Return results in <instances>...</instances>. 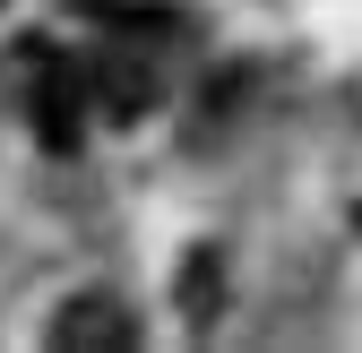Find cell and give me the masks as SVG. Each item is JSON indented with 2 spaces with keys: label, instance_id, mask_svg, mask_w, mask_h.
Instances as JSON below:
<instances>
[{
  "label": "cell",
  "instance_id": "6da1fadb",
  "mask_svg": "<svg viewBox=\"0 0 362 353\" xmlns=\"http://www.w3.org/2000/svg\"><path fill=\"white\" fill-rule=\"evenodd\" d=\"M35 95H26V112H35V138L52 147V155H69L78 138H86V69H69L52 43H35Z\"/></svg>",
  "mask_w": 362,
  "mask_h": 353
},
{
  "label": "cell",
  "instance_id": "7a4b0ae2",
  "mask_svg": "<svg viewBox=\"0 0 362 353\" xmlns=\"http://www.w3.org/2000/svg\"><path fill=\"white\" fill-rule=\"evenodd\" d=\"M52 345L61 353H129V345H139V319H129L121 301H104V293H78L69 311L52 319Z\"/></svg>",
  "mask_w": 362,
  "mask_h": 353
},
{
  "label": "cell",
  "instance_id": "3957f363",
  "mask_svg": "<svg viewBox=\"0 0 362 353\" xmlns=\"http://www.w3.org/2000/svg\"><path fill=\"white\" fill-rule=\"evenodd\" d=\"M86 86L104 95V112H112V121H139V112L156 104V78H147L139 61H104V69H86Z\"/></svg>",
  "mask_w": 362,
  "mask_h": 353
},
{
  "label": "cell",
  "instance_id": "277c9868",
  "mask_svg": "<svg viewBox=\"0 0 362 353\" xmlns=\"http://www.w3.org/2000/svg\"><path fill=\"white\" fill-rule=\"evenodd\" d=\"M181 301H190V319H199V328L216 319V250H199V258H190V276H181Z\"/></svg>",
  "mask_w": 362,
  "mask_h": 353
}]
</instances>
